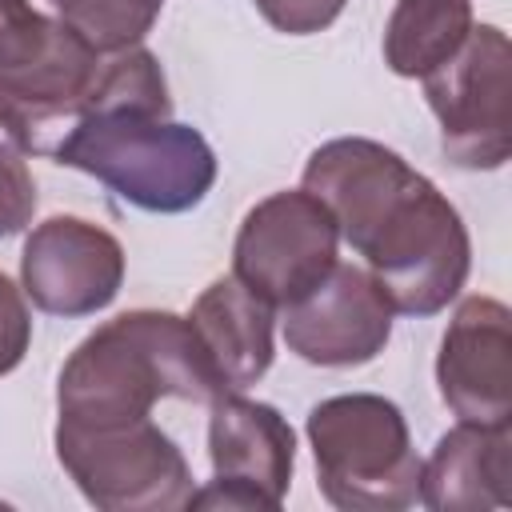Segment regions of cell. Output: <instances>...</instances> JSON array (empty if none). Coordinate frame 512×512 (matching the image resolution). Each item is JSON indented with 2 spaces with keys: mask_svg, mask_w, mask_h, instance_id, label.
Masks as SVG:
<instances>
[{
  "mask_svg": "<svg viewBox=\"0 0 512 512\" xmlns=\"http://www.w3.org/2000/svg\"><path fill=\"white\" fill-rule=\"evenodd\" d=\"M340 228L308 188H284L252 204L232 244V276L272 308L304 300L336 268Z\"/></svg>",
  "mask_w": 512,
  "mask_h": 512,
  "instance_id": "ba28073f",
  "label": "cell"
},
{
  "mask_svg": "<svg viewBox=\"0 0 512 512\" xmlns=\"http://www.w3.org/2000/svg\"><path fill=\"white\" fill-rule=\"evenodd\" d=\"M48 4L96 52H120L140 44L164 8V0H48Z\"/></svg>",
  "mask_w": 512,
  "mask_h": 512,
  "instance_id": "2e32d148",
  "label": "cell"
},
{
  "mask_svg": "<svg viewBox=\"0 0 512 512\" xmlns=\"http://www.w3.org/2000/svg\"><path fill=\"white\" fill-rule=\"evenodd\" d=\"M124 284L120 240L84 216L40 220L20 252V288L48 316H96Z\"/></svg>",
  "mask_w": 512,
  "mask_h": 512,
  "instance_id": "30bf717a",
  "label": "cell"
},
{
  "mask_svg": "<svg viewBox=\"0 0 512 512\" xmlns=\"http://www.w3.org/2000/svg\"><path fill=\"white\" fill-rule=\"evenodd\" d=\"M56 460L80 496L104 512H176L196 492L184 452L152 416L104 428L56 420Z\"/></svg>",
  "mask_w": 512,
  "mask_h": 512,
  "instance_id": "8992f818",
  "label": "cell"
},
{
  "mask_svg": "<svg viewBox=\"0 0 512 512\" xmlns=\"http://www.w3.org/2000/svg\"><path fill=\"white\" fill-rule=\"evenodd\" d=\"M272 320L276 308L236 276H220L196 296L188 324L224 392H240L272 368Z\"/></svg>",
  "mask_w": 512,
  "mask_h": 512,
  "instance_id": "5bb4252c",
  "label": "cell"
},
{
  "mask_svg": "<svg viewBox=\"0 0 512 512\" xmlns=\"http://www.w3.org/2000/svg\"><path fill=\"white\" fill-rule=\"evenodd\" d=\"M176 396L212 404L224 396L188 316L132 308L88 332L60 368L56 412L64 424L104 428L152 416V404Z\"/></svg>",
  "mask_w": 512,
  "mask_h": 512,
  "instance_id": "7a4b0ae2",
  "label": "cell"
},
{
  "mask_svg": "<svg viewBox=\"0 0 512 512\" xmlns=\"http://www.w3.org/2000/svg\"><path fill=\"white\" fill-rule=\"evenodd\" d=\"M36 212V180L16 144L0 140V236H16L32 224Z\"/></svg>",
  "mask_w": 512,
  "mask_h": 512,
  "instance_id": "e0dca14e",
  "label": "cell"
},
{
  "mask_svg": "<svg viewBox=\"0 0 512 512\" xmlns=\"http://www.w3.org/2000/svg\"><path fill=\"white\" fill-rule=\"evenodd\" d=\"M512 48L504 28L472 24L468 40L436 72L424 76V100L440 120V148L456 168L492 172L512 156L508 112Z\"/></svg>",
  "mask_w": 512,
  "mask_h": 512,
  "instance_id": "52a82bcc",
  "label": "cell"
},
{
  "mask_svg": "<svg viewBox=\"0 0 512 512\" xmlns=\"http://www.w3.org/2000/svg\"><path fill=\"white\" fill-rule=\"evenodd\" d=\"M56 164L96 176L124 204L176 216L216 184V152L192 128L148 112H92L52 152Z\"/></svg>",
  "mask_w": 512,
  "mask_h": 512,
  "instance_id": "277c9868",
  "label": "cell"
},
{
  "mask_svg": "<svg viewBox=\"0 0 512 512\" xmlns=\"http://www.w3.org/2000/svg\"><path fill=\"white\" fill-rule=\"evenodd\" d=\"M420 504L432 512H484L512 504V424H468L444 432L420 464Z\"/></svg>",
  "mask_w": 512,
  "mask_h": 512,
  "instance_id": "4fadbf2b",
  "label": "cell"
},
{
  "mask_svg": "<svg viewBox=\"0 0 512 512\" xmlns=\"http://www.w3.org/2000/svg\"><path fill=\"white\" fill-rule=\"evenodd\" d=\"M320 496L340 512H400L420 500V456L404 412L376 392L328 396L308 412Z\"/></svg>",
  "mask_w": 512,
  "mask_h": 512,
  "instance_id": "5b68a950",
  "label": "cell"
},
{
  "mask_svg": "<svg viewBox=\"0 0 512 512\" xmlns=\"http://www.w3.org/2000/svg\"><path fill=\"white\" fill-rule=\"evenodd\" d=\"M472 32V0H396L384 24V64L404 80L436 72Z\"/></svg>",
  "mask_w": 512,
  "mask_h": 512,
  "instance_id": "9a60e30c",
  "label": "cell"
},
{
  "mask_svg": "<svg viewBox=\"0 0 512 512\" xmlns=\"http://www.w3.org/2000/svg\"><path fill=\"white\" fill-rule=\"evenodd\" d=\"M436 388L456 420L512 424V312L496 296H468L448 320Z\"/></svg>",
  "mask_w": 512,
  "mask_h": 512,
  "instance_id": "7c38bea8",
  "label": "cell"
},
{
  "mask_svg": "<svg viewBox=\"0 0 512 512\" xmlns=\"http://www.w3.org/2000/svg\"><path fill=\"white\" fill-rule=\"evenodd\" d=\"M396 308L360 264H340L296 304L284 308V344L316 368H360L392 336Z\"/></svg>",
  "mask_w": 512,
  "mask_h": 512,
  "instance_id": "8fae6325",
  "label": "cell"
},
{
  "mask_svg": "<svg viewBox=\"0 0 512 512\" xmlns=\"http://www.w3.org/2000/svg\"><path fill=\"white\" fill-rule=\"evenodd\" d=\"M256 12L284 36H312L336 24L348 0H252Z\"/></svg>",
  "mask_w": 512,
  "mask_h": 512,
  "instance_id": "ac0fdd59",
  "label": "cell"
},
{
  "mask_svg": "<svg viewBox=\"0 0 512 512\" xmlns=\"http://www.w3.org/2000/svg\"><path fill=\"white\" fill-rule=\"evenodd\" d=\"M208 460L212 484L196 488L188 508L276 512L292 484L296 432L272 404L224 392L208 416Z\"/></svg>",
  "mask_w": 512,
  "mask_h": 512,
  "instance_id": "9c48e42d",
  "label": "cell"
},
{
  "mask_svg": "<svg viewBox=\"0 0 512 512\" xmlns=\"http://www.w3.org/2000/svg\"><path fill=\"white\" fill-rule=\"evenodd\" d=\"M28 344H32V316L24 304V288H16L0 272V376L20 368Z\"/></svg>",
  "mask_w": 512,
  "mask_h": 512,
  "instance_id": "d6986e66",
  "label": "cell"
},
{
  "mask_svg": "<svg viewBox=\"0 0 512 512\" xmlns=\"http://www.w3.org/2000/svg\"><path fill=\"white\" fill-rule=\"evenodd\" d=\"M104 56L60 16L0 0V128L20 152L52 156L96 108Z\"/></svg>",
  "mask_w": 512,
  "mask_h": 512,
  "instance_id": "3957f363",
  "label": "cell"
},
{
  "mask_svg": "<svg viewBox=\"0 0 512 512\" xmlns=\"http://www.w3.org/2000/svg\"><path fill=\"white\" fill-rule=\"evenodd\" d=\"M340 236L404 316L444 312L472 268V240L456 204L400 152L368 136L320 144L300 176Z\"/></svg>",
  "mask_w": 512,
  "mask_h": 512,
  "instance_id": "6da1fadb",
  "label": "cell"
}]
</instances>
